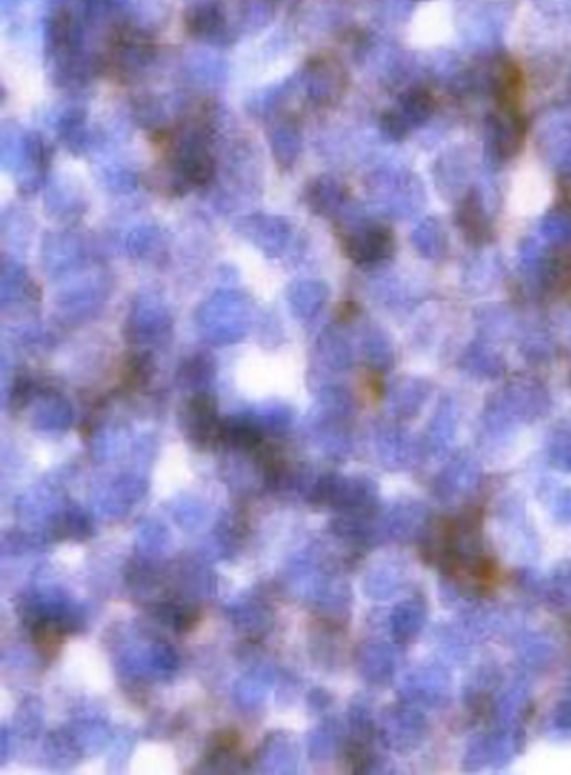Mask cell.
Returning <instances> with one entry per match:
<instances>
[{
    "mask_svg": "<svg viewBox=\"0 0 571 775\" xmlns=\"http://www.w3.org/2000/svg\"><path fill=\"white\" fill-rule=\"evenodd\" d=\"M34 642L41 650L42 655L56 657L62 645V635L51 623H39L34 628Z\"/></svg>",
    "mask_w": 571,
    "mask_h": 775,
    "instance_id": "obj_4",
    "label": "cell"
},
{
    "mask_svg": "<svg viewBox=\"0 0 571 775\" xmlns=\"http://www.w3.org/2000/svg\"><path fill=\"white\" fill-rule=\"evenodd\" d=\"M394 250V238L386 228H374L367 231L359 240L354 238L347 245V255L357 263H374L391 257Z\"/></svg>",
    "mask_w": 571,
    "mask_h": 775,
    "instance_id": "obj_1",
    "label": "cell"
},
{
    "mask_svg": "<svg viewBox=\"0 0 571 775\" xmlns=\"http://www.w3.org/2000/svg\"><path fill=\"white\" fill-rule=\"evenodd\" d=\"M188 22V29L195 34H208L213 32L217 27L222 26V14L217 11V7L213 6H201L196 7L190 12V16L186 17Z\"/></svg>",
    "mask_w": 571,
    "mask_h": 775,
    "instance_id": "obj_3",
    "label": "cell"
},
{
    "mask_svg": "<svg viewBox=\"0 0 571 775\" xmlns=\"http://www.w3.org/2000/svg\"><path fill=\"white\" fill-rule=\"evenodd\" d=\"M401 114L411 126H419L433 113V98L421 89H412L402 94Z\"/></svg>",
    "mask_w": 571,
    "mask_h": 775,
    "instance_id": "obj_2",
    "label": "cell"
},
{
    "mask_svg": "<svg viewBox=\"0 0 571 775\" xmlns=\"http://www.w3.org/2000/svg\"><path fill=\"white\" fill-rule=\"evenodd\" d=\"M382 131L391 139H404L409 133L411 124L401 113H387L381 121Z\"/></svg>",
    "mask_w": 571,
    "mask_h": 775,
    "instance_id": "obj_5",
    "label": "cell"
}]
</instances>
